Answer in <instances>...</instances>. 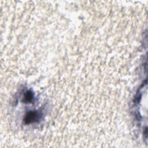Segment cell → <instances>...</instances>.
I'll list each match as a JSON object with an SVG mask.
<instances>
[{"instance_id": "obj_1", "label": "cell", "mask_w": 148, "mask_h": 148, "mask_svg": "<svg viewBox=\"0 0 148 148\" xmlns=\"http://www.w3.org/2000/svg\"><path fill=\"white\" fill-rule=\"evenodd\" d=\"M42 118V113L38 111L28 112L24 118V122L25 124L38 121Z\"/></svg>"}, {"instance_id": "obj_2", "label": "cell", "mask_w": 148, "mask_h": 148, "mask_svg": "<svg viewBox=\"0 0 148 148\" xmlns=\"http://www.w3.org/2000/svg\"><path fill=\"white\" fill-rule=\"evenodd\" d=\"M34 98V95L32 92L31 91H27L24 95V99L23 101L24 102H31V101L33 100Z\"/></svg>"}]
</instances>
